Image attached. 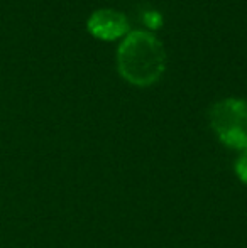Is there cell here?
Returning <instances> with one entry per match:
<instances>
[{
	"label": "cell",
	"mask_w": 247,
	"mask_h": 248,
	"mask_svg": "<svg viewBox=\"0 0 247 248\" xmlns=\"http://www.w3.org/2000/svg\"><path fill=\"white\" fill-rule=\"evenodd\" d=\"M117 68L131 85H154L166 69L165 46L148 31L127 32L117 51Z\"/></svg>",
	"instance_id": "6da1fadb"
},
{
	"label": "cell",
	"mask_w": 247,
	"mask_h": 248,
	"mask_svg": "<svg viewBox=\"0 0 247 248\" xmlns=\"http://www.w3.org/2000/svg\"><path fill=\"white\" fill-rule=\"evenodd\" d=\"M210 127L231 149H247V100L224 98L210 108Z\"/></svg>",
	"instance_id": "7a4b0ae2"
},
{
	"label": "cell",
	"mask_w": 247,
	"mask_h": 248,
	"mask_svg": "<svg viewBox=\"0 0 247 248\" xmlns=\"http://www.w3.org/2000/svg\"><path fill=\"white\" fill-rule=\"evenodd\" d=\"M86 27L92 36L102 41H114L127 34L129 20L120 10L99 9L88 17Z\"/></svg>",
	"instance_id": "3957f363"
},
{
	"label": "cell",
	"mask_w": 247,
	"mask_h": 248,
	"mask_svg": "<svg viewBox=\"0 0 247 248\" xmlns=\"http://www.w3.org/2000/svg\"><path fill=\"white\" fill-rule=\"evenodd\" d=\"M234 170H235V176L239 177V181H241V183H244L247 186V149L241 150L239 157L235 159Z\"/></svg>",
	"instance_id": "277c9868"
}]
</instances>
